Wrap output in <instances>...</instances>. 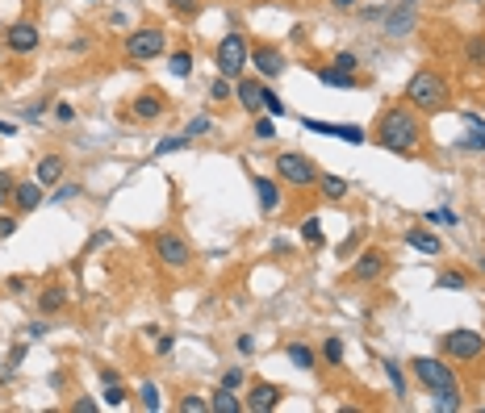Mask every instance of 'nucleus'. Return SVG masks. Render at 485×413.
Here are the masks:
<instances>
[{"label": "nucleus", "instance_id": "nucleus-17", "mask_svg": "<svg viewBox=\"0 0 485 413\" xmlns=\"http://www.w3.org/2000/svg\"><path fill=\"white\" fill-rule=\"evenodd\" d=\"M255 196H260V209H264V213H276V209H281V188H276V180L255 176Z\"/></svg>", "mask_w": 485, "mask_h": 413}, {"label": "nucleus", "instance_id": "nucleus-33", "mask_svg": "<svg viewBox=\"0 0 485 413\" xmlns=\"http://www.w3.org/2000/svg\"><path fill=\"white\" fill-rule=\"evenodd\" d=\"M465 54H469V63H477V67H485V42H477V38H473V42L465 46Z\"/></svg>", "mask_w": 485, "mask_h": 413}, {"label": "nucleus", "instance_id": "nucleus-50", "mask_svg": "<svg viewBox=\"0 0 485 413\" xmlns=\"http://www.w3.org/2000/svg\"><path fill=\"white\" fill-rule=\"evenodd\" d=\"M172 343H176V338H172V334H163V338L155 343V351H159V355H167V351H172Z\"/></svg>", "mask_w": 485, "mask_h": 413}, {"label": "nucleus", "instance_id": "nucleus-5", "mask_svg": "<svg viewBox=\"0 0 485 413\" xmlns=\"http://www.w3.org/2000/svg\"><path fill=\"white\" fill-rule=\"evenodd\" d=\"M276 176L289 180V184H297V188L318 184V167H314V159H306V155H297V150L276 155Z\"/></svg>", "mask_w": 485, "mask_h": 413}, {"label": "nucleus", "instance_id": "nucleus-2", "mask_svg": "<svg viewBox=\"0 0 485 413\" xmlns=\"http://www.w3.org/2000/svg\"><path fill=\"white\" fill-rule=\"evenodd\" d=\"M406 96H410V104H415L419 113H440V109L448 104V79L423 67V71H415V75H410Z\"/></svg>", "mask_w": 485, "mask_h": 413}, {"label": "nucleus", "instance_id": "nucleus-13", "mask_svg": "<svg viewBox=\"0 0 485 413\" xmlns=\"http://www.w3.org/2000/svg\"><path fill=\"white\" fill-rule=\"evenodd\" d=\"M234 100H239L247 113H260V109H264V88H260L255 79H243V75H239V84H234Z\"/></svg>", "mask_w": 485, "mask_h": 413}, {"label": "nucleus", "instance_id": "nucleus-43", "mask_svg": "<svg viewBox=\"0 0 485 413\" xmlns=\"http://www.w3.org/2000/svg\"><path fill=\"white\" fill-rule=\"evenodd\" d=\"M440 284H444V288H465V276H461V272H444Z\"/></svg>", "mask_w": 485, "mask_h": 413}, {"label": "nucleus", "instance_id": "nucleus-22", "mask_svg": "<svg viewBox=\"0 0 485 413\" xmlns=\"http://www.w3.org/2000/svg\"><path fill=\"white\" fill-rule=\"evenodd\" d=\"M318 192H322L327 201H343V196H348V180H343V176H318Z\"/></svg>", "mask_w": 485, "mask_h": 413}, {"label": "nucleus", "instance_id": "nucleus-11", "mask_svg": "<svg viewBox=\"0 0 485 413\" xmlns=\"http://www.w3.org/2000/svg\"><path fill=\"white\" fill-rule=\"evenodd\" d=\"M251 63H255V71H260L264 79H276V75L285 71V54H281L276 46H251Z\"/></svg>", "mask_w": 485, "mask_h": 413}, {"label": "nucleus", "instance_id": "nucleus-6", "mask_svg": "<svg viewBox=\"0 0 485 413\" xmlns=\"http://www.w3.org/2000/svg\"><path fill=\"white\" fill-rule=\"evenodd\" d=\"M155 54H163V29L142 25V29H134V33L126 38V59H130V63H147V59H155Z\"/></svg>", "mask_w": 485, "mask_h": 413}, {"label": "nucleus", "instance_id": "nucleus-35", "mask_svg": "<svg viewBox=\"0 0 485 413\" xmlns=\"http://www.w3.org/2000/svg\"><path fill=\"white\" fill-rule=\"evenodd\" d=\"M335 67H339V71H356V67H360V59H356L352 50H343V54H335Z\"/></svg>", "mask_w": 485, "mask_h": 413}, {"label": "nucleus", "instance_id": "nucleus-48", "mask_svg": "<svg viewBox=\"0 0 485 413\" xmlns=\"http://www.w3.org/2000/svg\"><path fill=\"white\" fill-rule=\"evenodd\" d=\"M71 196H80V188H75V184H59V196H54V201H71Z\"/></svg>", "mask_w": 485, "mask_h": 413}, {"label": "nucleus", "instance_id": "nucleus-23", "mask_svg": "<svg viewBox=\"0 0 485 413\" xmlns=\"http://www.w3.org/2000/svg\"><path fill=\"white\" fill-rule=\"evenodd\" d=\"M167 71H172L176 79H188V75H193V54H188V50H176V54L167 59Z\"/></svg>", "mask_w": 485, "mask_h": 413}, {"label": "nucleus", "instance_id": "nucleus-1", "mask_svg": "<svg viewBox=\"0 0 485 413\" xmlns=\"http://www.w3.org/2000/svg\"><path fill=\"white\" fill-rule=\"evenodd\" d=\"M377 142H381L385 150H394V155H419V146H423V125H419V117H415L410 109H389V113L381 117V125H377Z\"/></svg>", "mask_w": 485, "mask_h": 413}, {"label": "nucleus", "instance_id": "nucleus-26", "mask_svg": "<svg viewBox=\"0 0 485 413\" xmlns=\"http://www.w3.org/2000/svg\"><path fill=\"white\" fill-rule=\"evenodd\" d=\"M301 242H306V247H322V226H318V217H306V221H301Z\"/></svg>", "mask_w": 485, "mask_h": 413}, {"label": "nucleus", "instance_id": "nucleus-24", "mask_svg": "<svg viewBox=\"0 0 485 413\" xmlns=\"http://www.w3.org/2000/svg\"><path fill=\"white\" fill-rule=\"evenodd\" d=\"M63 305H67V293H63V288H46V293L38 297V309H42V313H59Z\"/></svg>", "mask_w": 485, "mask_h": 413}, {"label": "nucleus", "instance_id": "nucleus-52", "mask_svg": "<svg viewBox=\"0 0 485 413\" xmlns=\"http://www.w3.org/2000/svg\"><path fill=\"white\" fill-rule=\"evenodd\" d=\"M331 4H335L339 13H343V8H356V0H331Z\"/></svg>", "mask_w": 485, "mask_h": 413}, {"label": "nucleus", "instance_id": "nucleus-16", "mask_svg": "<svg viewBox=\"0 0 485 413\" xmlns=\"http://www.w3.org/2000/svg\"><path fill=\"white\" fill-rule=\"evenodd\" d=\"M130 109H134V117L155 121V117H163V109H167V104H163V96H159V92H142V96H134V104H130Z\"/></svg>", "mask_w": 485, "mask_h": 413}, {"label": "nucleus", "instance_id": "nucleus-31", "mask_svg": "<svg viewBox=\"0 0 485 413\" xmlns=\"http://www.w3.org/2000/svg\"><path fill=\"white\" fill-rule=\"evenodd\" d=\"M13 192H17V180H13L8 171H0V205H8V201H13Z\"/></svg>", "mask_w": 485, "mask_h": 413}, {"label": "nucleus", "instance_id": "nucleus-32", "mask_svg": "<svg viewBox=\"0 0 485 413\" xmlns=\"http://www.w3.org/2000/svg\"><path fill=\"white\" fill-rule=\"evenodd\" d=\"M121 401H126V389H121L117 380H113V384H105V405H121Z\"/></svg>", "mask_w": 485, "mask_h": 413}, {"label": "nucleus", "instance_id": "nucleus-46", "mask_svg": "<svg viewBox=\"0 0 485 413\" xmlns=\"http://www.w3.org/2000/svg\"><path fill=\"white\" fill-rule=\"evenodd\" d=\"M461 146H465V150H485V134H469Z\"/></svg>", "mask_w": 485, "mask_h": 413}, {"label": "nucleus", "instance_id": "nucleus-53", "mask_svg": "<svg viewBox=\"0 0 485 413\" xmlns=\"http://www.w3.org/2000/svg\"><path fill=\"white\" fill-rule=\"evenodd\" d=\"M0 88H4V84H0Z\"/></svg>", "mask_w": 485, "mask_h": 413}, {"label": "nucleus", "instance_id": "nucleus-28", "mask_svg": "<svg viewBox=\"0 0 485 413\" xmlns=\"http://www.w3.org/2000/svg\"><path fill=\"white\" fill-rule=\"evenodd\" d=\"M385 376H389V384H394V393H398V397H406V380H402V364H394V359H385Z\"/></svg>", "mask_w": 485, "mask_h": 413}, {"label": "nucleus", "instance_id": "nucleus-8", "mask_svg": "<svg viewBox=\"0 0 485 413\" xmlns=\"http://www.w3.org/2000/svg\"><path fill=\"white\" fill-rule=\"evenodd\" d=\"M155 255H159V263L172 267V272H180V267L193 263V251H188V242H184L180 234H159V238H155Z\"/></svg>", "mask_w": 485, "mask_h": 413}, {"label": "nucleus", "instance_id": "nucleus-47", "mask_svg": "<svg viewBox=\"0 0 485 413\" xmlns=\"http://www.w3.org/2000/svg\"><path fill=\"white\" fill-rule=\"evenodd\" d=\"M105 242H109V230H96V234H92V238H88V251H100V247H105Z\"/></svg>", "mask_w": 485, "mask_h": 413}, {"label": "nucleus", "instance_id": "nucleus-49", "mask_svg": "<svg viewBox=\"0 0 485 413\" xmlns=\"http://www.w3.org/2000/svg\"><path fill=\"white\" fill-rule=\"evenodd\" d=\"M356 242H360V234H352V238H348V242L339 247V259H343V255H352V251H356Z\"/></svg>", "mask_w": 485, "mask_h": 413}, {"label": "nucleus", "instance_id": "nucleus-34", "mask_svg": "<svg viewBox=\"0 0 485 413\" xmlns=\"http://www.w3.org/2000/svg\"><path fill=\"white\" fill-rule=\"evenodd\" d=\"M180 410H184V413H205V410H209V401H205V397H184V401H180Z\"/></svg>", "mask_w": 485, "mask_h": 413}, {"label": "nucleus", "instance_id": "nucleus-12", "mask_svg": "<svg viewBox=\"0 0 485 413\" xmlns=\"http://www.w3.org/2000/svg\"><path fill=\"white\" fill-rule=\"evenodd\" d=\"M281 384H255L251 389V397H247V410L251 413H268V410H276L281 405Z\"/></svg>", "mask_w": 485, "mask_h": 413}, {"label": "nucleus", "instance_id": "nucleus-4", "mask_svg": "<svg viewBox=\"0 0 485 413\" xmlns=\"http://www.w3.org/2000/svg\"><path fill=\"white\" fill-rule=\"evenodd\" d=\"M440 347H444V355L456 359V364H469V359H482L485 355V338L477 330H448V334L440 338Z\"/></svg>", "mask_w": 485, "mask_h": 413}, {"label": "nucleus", "instance_id": "nucleus-44", "mask_svg": "<svg viewBox=\"0 0 485 413\" xmlns=\"http://www.w3.org/2000/svg\"><path fill=\"white\" fill-rule=\"evenodd\" d=\"M222 384H226V389H239V384H243V368H230V372L222 376Z\"/></svg>", "mask_w": 485, "mask_h": 413}, {"label": "nucleus", "instance_id": "nucleus-45", "mask_svg": "<svg viewBox=\"0 0 485 413\" xmlns=\"http://www.w3.org/2000/svg\"><path fill=\"white\" fill-rule=\"evenodd\" d=\"M17 234V217H0V242Z\"/></svg>", "mask_w": 485, "mask_h": 413}, {"label": "nucleus", "instance_id": "nucleus-3", "mask_svg": "<svg viewBox=\"0 0 485 413\" xmlns=\"http://www.w3.org/2000/svg\"><path fill=\"white\" fill-rule=\"evenodd\" d=\"M214 63H218V75H226V79H239V75H243V67L251 63V42H247L239 29H230V33L218 42V50H214Z\"/></svg>", "mask_w": 485, "mask_h": 413}, {"label": "nucleus", "instance_id": "nucleus-25", "mask_svg": "<svg viewBox=\"0 0 485 413\" xmlns=\"http://www.w3.org/2000/svg\"><path fill=\"white\" fill-rule=\"evenodd\" d=\"M322 84H331V88H356L352 71H339V67H327V71H322Z\"/></svg>", "mask_w": 485, "mask_h": 413}, {"label": "nucleus", "instance_id": "nucleus-14", "mask_svg": "<svg viewBox=\"0 0 485 413\" xmlns=\"http://www.w3.org/2000/svg\"><path fill=\"white\" fill-rule=\"evenodd\" d=\"M306 130H314V134H331V138H348V142H364V130H360V125H331V121H314V117H306Z\"/></svg>", "mask_w": 485, "mask_h": 413}, {"label": "nucleus", "instance_id": "nucleus-37", "mask_svg": "<svg viewBox=\"0 0 485 413\" xmlns=\"http://www.w3.org/2000/svg\"><path fill=\"white\" fill-rule=\"evenodd\" d=\"M209 130H214V121H209V117H193V121H188V138H197V134H209Z\"/></svg>", "mask_w": 485, "mask_h": 413}, {"label": "nucleus", "instance_id": "nucleus-51", "mask_svg": "<svg viewBox=\"0 0 485 413\" xmlns=\"http://www.w3.org/2000/svg\"><path fill=\"white\" fill-rule=\"evenodd\" d=\"M0 134H8V138H13V134H17V125H13V121H0Z\"/></svg>", "mask_w": 485, "mask_h": 413}, {"label": "nucleus", "instance_id": "nucleus-19", "mask_svg": "<svg viewBox=\"0 0 485 413\" xmlns=\"http://www.w3.org/2000/svg\"><path fill=\"white\" fill-rule=\"evenodd\" d=\"M13 205H17L21 213L38 209V205H42V184H38V180H29V184H17V192H13Z\"/></svg>", "mask_w": 485, "mask_h": 413}, {"label": "nucleus", "instance_id": "nucleus-7", "mask_svg": "<svg viewBox=\"0 0 485 413\" xmlns=\"http://www.w3.org/2000/svg\"><path fill=\"white\" fill-rule=\"evenodd\" d=\"M415 376L431 389V393H452L456 389V376H452V368L448 364H440V359H415Z\"/></svg>", "mask_w": 485, "mask_h": 413}, {"label": "nucleus", "instance_id": "nucleus-27", "mask_svg": "<svg viewBox=\"0 0 485 413\" xmlns=\"http://www.w3.org/2000/svg\"><path fill=\"white\" fill-rule=\"evenodd\" d=\"M289 359H293L297 368H314V351H310L306 343H293V347H289Z\"/></svg>", "mask_w": 485, "mask_h": 413}, {"label": "nucleus", "instance_id": "nucleus-10", "mask_svg": "<svg viewBox=\"0 0 485 413\" xmlns=\"http://www.w3.org/2000/svg\"><path fill=\"white\" fill-rule=\"evenodd\" d=\"M385 251H377V247H368V251H360V259H356V267H352V276L360 280V284H373V280H381L385 276Z\"/></svg>", "mask_w": 485, "mask_h": 413}, {"label": "nucleus", "instance_id": "nucleus-9", "mask_svg": "<svg viewBox=\"0 0 485 413\" xmlns=\"http://www.w3.org/2000/svg\"><path fill=\"white\" fill-rule=\"evenodd\" d=\"M38 42H42V29H38L33 21H13V25L4 29V46H8L13 54H29V50H38Z\"/></svg>", "mask_w": 485, "mask_h": 413}, {"label": "nucleus", "instance_id": "nucleus-15", "mask_svg": "<svg viewBox=\"0 0 485 413\" xmlns=\"http://www.w3.org/2000/svg\"><path fill=\"white\" fill-rule=\"evenodd\" d=\"M63 155H46V159H38V167H33V180L42 184V188H50V184H59L63 180Z\"/></svg>", "mask_w": 485, "mask_h": 413}, {"label": "nucleus", "instance_id": "nucleus-18", "mask_svg": "<svg viewBox=\"0 0 485 413\" xmlns=\"http://www.w3.org/2000/svg\"><path fill=\"white\" fill-rule=\"evenodd\" d=\"M410 25H415V0H402V4H398V13L385 21V33L402 38V33H410Z\"/></svg>", "mask_w": 485, "mask_h": 413}, {"label": "nucleus", "instance_id": "nucleus-21", "mask_svg": "<svg viewBox=\"0 0 485 413\" xmlns=\"http://www.w3.org/2000/svg\"><path fill=\"white\" fill-rule=\"evenodd\" d=\"M209 410H214V413H243V401L234 397V389H226V384H222V389L209 397Z\"/></svg>", "mask_w": 485, "mask_h": 413}, {"label": "nucleus", "instance_id": "nucleus-40", "mask_svg": "<svg viewBox=\"0 0 485 413\" xmlns=\"http://www.w3.org/2000/svg\"><path fill=\"white\" fill-rule=\"evenodd\" d=\"M427 217H431L435 226H456V213H448V209H431Z\"/></svg>", "mask_w": 485, "mask_h": 413}, {"label": "nucleus", "instance_id": "nucleus-39", "mask_svg": "<svg viewBox=\"0 0 485 413\" xmlns=\"http://www.w3.org/2000/svg\"><path fill=\"white\" fill-rule=\"evenodd\" d=\"M184 146H188V134H184V138H163L155 150H159V155H167V150H184Z\"/></svg>", "mask_w": 485, "mask_h": 413}, {"label": "nucleus", "instance_id": "nucleus-20", "mask_svg": "<svg viewBox=\"0 0 485 413\" xmlns=\"http://www.w3.org/2000/svg\"><path fill=\"white\" fill-rule=\"evenodd\" d=\"M406 247H415V251H423V255H440V234H431V230H406Z\"/></svg>", "mask_w": 485, "mask_h": 413}, {"label": "nucleus", "instance_id": "nucleus-36", "mask_svg": "<svg viewBox=\"0 0 485 413\" xmlns=\"http://www.w3.org/2000/svg\"><path fill=\"white\" fill-rule=\"evenodd\" d=\"M264 109H268L272 117H285V104H281V100H276V92H268V88H264Z\"/></svg>", "mask_w": 485, "mask_h": 413}, {"label": "nucleus", "instance_id": "nucleus-42", "mask_svg": "<svg viewBox=\"0 0 485 413\" xmlns=\"http://www.w3.org/2000/svg\"><path fill=\"white\" fill-rule=\"evenodd\" d=\"M142 405H147L151 413L159 410V393H155V384H142Z\"/></svg>", "mask_w": 485, "mask_h": 413}, {"label": "nucleus", "instance_id": "nucleus-38", "mask_svg": "<svg viewBox=\"0 0 485 413\" xmlns=\"http://www.w3.org/2000/svg\"><path fill=\"white\" fill-rule=\"evenodd\" d=\"M272 134H276V121H272V117H260V121H255V138H264V142H268Z\"/></svg>", "mask_w": 485, "mask_h": 413}, {"label": "nucleus", "instance_id": "nucleus-30", "mask_svg": "<svg viewBox=\"0 0 485 413\" xmlns=\"http://www.w3.org/2000/svg\"><path fill=\"white\" fill-rule=\"evenodd\" d=\"M209 96H214V100H230V79H226V75H218V79L209 84Z\"/></svg>", "mask_w": 485, "mask_h": 413}, {"label": "nucleus", "instance_id": "nucleus-29", "mask_svg": "<svg viewBox=\"0 0 485 413\" xmlns=\"http://www.w3.org/2000/svg\"><path fill=\"white\" fill-rule=\"evenodd\" d=\"M322 355H327V364H331V368H339V364H343V343H339V338H327Z\"/></svg>", "mask_w": 485, "mask_h": 413}, {"label": "nucleus", "instance_id": "nucleus-41", "mask_svg": "<svg viewBox=\"0 0 485 413\" xmlns=\"http://www.w3.org/2000/svg\"><path fill=\"white\" fill-rule=\"evenodd\" d=\"M172 8H176V13H184V17H197L201 0H172Z\"/></svg>", "mask_w": 485, "mask_h": 413}]
</instances>
